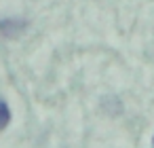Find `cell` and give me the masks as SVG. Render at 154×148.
<instances>
[{"label": "cell", "mask_w": 154, "mask_h": 148, "mask_svg": "<svg viewBox=\"0 0 154 148\" xmlns=\"http://www.w3.org/2000/svg\"><path fill=\"white\" fill-rule=\"evenodd\" d=\"M23 30H26V21H19V19H5V21H0V32H2L7 38L19 36Z\"/></svg>", "instance_id": "6da1fadb"}, {"label": "cell", "mask_w": 154, "mask_h": 148, "mask_svg": "<svg viewBox=\"0 0 154 148\" xmlns=\"http://www.w3.org/2000/svg\"><path fill=\"white\" fill-rule=\"evenodd\" d=\"M9 121H11V110L5 102H0V129H5L9 125Z\"/></svg>", "instance_id": "7a4b0ae2"}, {"label": "cell", "mask_w": 154, "mask_h": 148, "mask_svg": "<svg viewBox=\"0 0 154 148\" xmlns=\"http://www.w3.org/2000/svg\"><path fill=\"white\" fill-rule=\"evenodd\" d=\"M152 144H154V140H152Z\"/></svg>", "instance_id": "3957f363"}]
</instances>
